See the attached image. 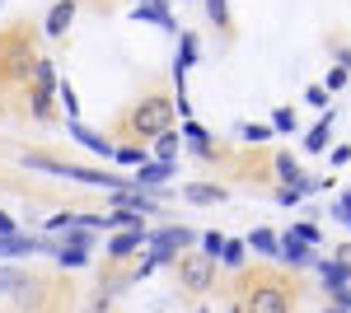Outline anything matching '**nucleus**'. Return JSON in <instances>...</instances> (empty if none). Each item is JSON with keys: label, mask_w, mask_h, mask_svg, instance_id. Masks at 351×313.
<instances>
[{"label": "nucleus", "mask_w": 351, "mask_h": 313, "mask_svg": "<svg viewBox=\"0 0 351 313\" xmlns=\"http://www.w3.org/2000/svg\"><path fill=\"white\" fill-rule=\"evenodd\" d=\"M347 75H351L347 66H337V71H332V75H328V89H342V84H347Z\"/></svg>", "instance_id": "nucleus-32"}, {"label": "nucleus", "mask_w": 351, "mask_h": 313, "mask_svg": "<svg viewBox=\"0 0 351 313\" xmlns=\"http://www.w3.org/2000/svg\"><path fill=\"white\" fill-rule=\"evenodd\" d=\"M276 253H281L286 266H309V262H319V258H314V243H304V238L291 234V229L281 234V248H276Z\"/></svg>", "instance_id": "nucleus-8"}, {"label": "nucleus", "mask_w": 351, "mask_h": 313, "mask_svg": "<svg viewBox=\"0 0 351 313\" xmlns=\"http://www.w3.org/2000/svg\"><path fill=\"white\" fill-rule=\"evenodd\" d=\"M197 313H206V309H197Z\"/></svg>", "instance_id": "nucleus-38"}, {"label": "nucleus", "mask_w": 351, "mask_h": 313, "mask_svg": "<svg viewBox=\"0 0 351 313\" xmlns=\"http://www.w3.org/2000/svg\"><path fill=\"white\" fill-rule=\"evenodd\" d=\"M145 238H150L145 229H117V234L108 238V262H132Z\"/></svg>", "instance_id": "nucleus-7"}, {"label": "nucleus", "mask_w": 351, "mask_h": 313, "mask_svg": "<svg viewBox=\"0 0 351 313\" xmlns=\"http://www.w3.org/2000/svg\"><path fill=\"white\" fill-rule=\"evenodd\" d=\"M225 243H230V238L220 234V229H211V234H202V253H206L211 262H220V253H225Z\"/></svg>", "instance_id": "nucleus-23"}, {"label": "nucleus", "mask_w": 351, "mask_h": 313, "mask_svg": "<svg viewBox=\"0 0 351 313\" xmlns=\"http://www.w3.org/2000/svg\"><path fill=\"white\" fill-rule=\"evenodd\" d=\"M56 103L66 108V122H80V99H75L71 79H61V84H56Z\"/></svg>", "instance_id": "nucleus-17"}, {"label": "nucleus", "mask_w": 351, "mask_h": 313, "mask_svg": "<svg viewBox=\"0 0 351 313\" xmlns=\"http://www.w3.org/2000/svg\"><path fill=\"white\" fill-rule=\"evenodd\" d=\"M0 234H19V225H14V220H10L5 210H0Z\"/></svg>", "instance_id": "nucleus-34"}, {"label": "nucleus", "mask_w": 351, "mask_h": 313, "mask_svg": "<svg viewBox=\"0 0 351 313\" xmlns=\"http://www.w3.org/2000/svg\"><path fill=\"white\" fill-rule=\"evenodd\" d=\"M271 131H295V112L291 108H276L271 112Z\"/></svg>", "instance_id": "nucleus-28"}, {"label": "nucleus", "mask_w": 351, "mask_h": 313, "mask_svg": "<svg viewBox=\"0 0 351 313\" xmlns=\"http://www.w3.org/2000/svg\"><path fill=\"white\" fill-rule=\"evenodd\" d=\"M117 159L141 168V164H145V145H136V140H122V145H117Z\"/></svg>", "instance_id": "nucleus-24"}, {"label": "nucleus", "mask_w": 351, "mask_h": 313, "mask_svg": "<svg viewBox=\"0 0 351 313\" xmlns=\"http://www.w3.org/2000/svg\"><path fill=\"white\" fill-rule=\"evenodd\" d=\"M183 197L197 201V206H216V201H225V187H220V183H188V187H183Z\"/></svg>", "instance_id": "nucleus-14"}, {"label": "nucleus", "mask_w": 351, "mask_h": 313, "mask_svg": "<svg viewBox=\"0 0 351 313\" xmlns=\"http://www.w3.org/2000/svg\"><path fill=\"white\" fill-rule=\"evenodd\" d=\"M178 145H183V136H173V131H164V136H155V159H164V164H173V159H178Z\"/></svg>", "instance_id": "nucleus-19"}, {"label": "nucleus", "mask_w": 351, "mask_h": 313, "mask_svg": "<svg viewBox=\"0 0 351 313\" xmlns=\"http://www.w3.org/2000/svg\"><path fill=\"white\" fill-rule=\"evenodd\" d=\"M243 258H248V243H243V238H230V243H225V253H220V262H225V266H234V271L243 266Z\"/></svg>", "instance_id": "nucleus-21"}, {"label": "nucleus", "mask_w": 351, "mask_h": 313, "mask_svg": "<svg viewBox=\"0 0 351 313\" xmlns=\"http://www.w3.org/2000/svg\"><path fill=\"white\" fill-rule=\"evenodd\" d=\"M291 234H300L304 243H314V248H319V229H314V225H291Z\"/></svg>", "instance_id": "nucleus-30"}, {"label": "nucleus", "mask_w": 351, "mask_h": 313, "mask_svg": "<svg viewBox=\"0 0 351 313\" xmlns=\"http://www.w3.org/2000/svg\"><path fill=\"white\" fill-rule=\"evenodd\" d=\"M230 313H243V309H239V299H234V304H230Z\"/></svg>", "instance_id": "nucleus-37"}, {"label": "nucleus", "mask_w": 351, "mask_h": 313, "mask_svg": "<svg viewBox=\"0 0 351 313\" xmlns=\"http://www.w3.org/2000/svg\"><path fill=\"white\" fill-rule=\"evenodd\" d=\"M197 243V234H192L188 225H164V229H155V234L145 238V248H150V262L155 266H173V262L183 258L178 248H192Z\"/></svg>", "instance_id": "nucleus-5"}, {"label": "nucleus", "mask_w": 351, "mask_h": 313, "mask_svg": "<svg viewBox=\"0 0 351 313\" xmlns=\"http://www.w3.org/2000/svg\"><path fill=\"white\" fill-rule=\"evenodd\" d=\"M173 117H178V103H173L164 89H145V94L117 117V136L145 145V140H155V136H164V131H173Z\"/></svg>", "instance_id": "nucleus-2"}, {"label": "nucleus", "mask_w": 351, "mask_h": 313, "mask_svg": "<svg viewBox=\"0 0 351 313\" xmlns=\"http://www.w3.org/2000/svg\"><path fill=\"white\" fill-rule=\"evenodd\" d=\"M206 14H211V24L230 28V5H225V0H206Z\"/></svg>", "instance_id": "nucleus-27"}, {"label": "nucleus", "mask_w": 351, "mask_h": 313, "mask_svg": "<svg viewBox=\"0 0 351 313\" xmlns=\"http://www.w3.org/2000/svg\"><path fill=\"white\" fill-rule=\"evenodd\" d=\"M136 5H169V0H136Z\"/></svg>", "instance_id": "nucleus-36"}, {"label": "nucleus", "mask_w": 351, "mask_h": 313, "mask_svg": "<svg viewBox=\"0 0 351 313\" xmlns=\"http://www.w3.org/2000/svg\"><path fill=\"white\" fill-rule=\"evenodd\" d=\"M173 281H178V295L183 299H202L216 290V262L206 258L202 248H188L183 258L173 262Z\"/></svg>", "instance_id": "nucleus-4"}, {"label": "nucleus", "mask_w": 351, "mask_h": 313, "mask_svg": "<svg viewBox=\"0 0 351 313\" xmlns=\"http://www.w3.org/2000/svg\"><path fill=\"white\" fill-rule=\"evenodd\" d=\"M243 243H248L253 253H276V248H281V234H276V229H253Z\"/></svg>", "instance_id": "nucleus-18"}, {"label": "nucleus", "mask_w": 351, "mask_h": 313, "mask_svg": "<svg viewBox=\"0 0 351 313\" xmlns=\"http://www.w3.org/2000/svg\"><path fill=\"white\" fill-rule=\"evenodd\" d=\"M324 313H351V309H347V304H332V309H324Z\"/></svg>", "instance_id": "nucleus-35"}, {"label": "nucleus", "mask_w": 351, "mask_h": 313, "mask_svg": "<svg viewBox=\"0 0 351 313\" xmlns=\"http://www.w3.org/2000/svg\"><path fill=\"white\" fill-rule=\"evenodd\" d=\"M332 215H337V220H347V225H351V192L342 197V201H337V206H332Z\"/></svg>", "instance_id": "nucleus-31"}, {"label": "nucleus", "mask_w": 351, "mask_h": 313, "mask_svg": "<svg viewBox=\"0 0 351 313\" xmlns=\"http://www.w3.org/2000/svg\"><path fill=\"white\" fill-rule=\"evenodd\" d=\"M71 19H75V0H56L52 10H47V38H66V28H71Z\"/></svg>", "instance_id": "nucleus-11"}, {"label": "nucleus", "mask_w": 351, "mask_h": 313, "mask_svg": "<svg viewBox=\"0 0 351 313\" xmlns=\"http://www.w3.org/2000/svg\"><path fill=\"white\" fill-rule=\"evenodd\" d=\"M66 127H71V136L80 140L84 150H94V155H104V159H117V145H112L108 136H99V131H89L84 122H66Z\"/></svg>", "instance_id": "nucleus-9"}, {"label": "nucleus", "mask_w": 351, "mask_h": 313, "mask_svg": "<svg viewBox=\"0 0 351 313\" xmlns=\"http://www.w3.org/2000/svg\"><path fill=\"white\" fill-rule=\"evenodd\" d=\"M234 299H239L243 313H295L300 281H295V271H281V266H253V271L239 276Z\"/></svg>", "instance_id": "nucleus-1"}, {"label": "nucleus", "mask_w": 351, "mask_h": 313, "mask_svg": "<svg viewBox=\"0 0 351 313\" xmlns=\"http://www.w3.org/2000/svg\"><path fill=\"white\" fill-rule=\"evenodd\" d=\"M328 136H332V112H328V117H319V127L304 136V150H324V145H328Z\"/></svg>", "instance_id": "nucleus-20"}, {"label": "nucleus", "mask_w": 351, "mask_h": 313, "mask_svg": "<svg viewBox=\"0 0 351 313\" xmlns=\"http://www.w3.org/2000/svg\"><path fill=\"white\" fill-rule=\"evenodd\" d=\"M28 253H56V248H52V238H38V234H0V262L28 258Z\"/></svg>", "instance_id": "nucleus-6"}, {"label": "nucleus", "mask_w": 351, "mask_h": 313, "mask_svg": "<svg viewBox=\"0 0 351 313\" xmlns=\"http://www.w3.org/2000/svg\"><path fill=\"white\" fill-rule=\"evenodd\" d=\"M169 178H173V164L155 159V164H141V173H136V187H141V192H150V187H164Z\"/></svg>", "instance_id": "nucleus-12"}, {"label": "nucleus", "mask_w": 351, "mask_h": 313, "mask_svg": "<svg viewBox=\"0 0 351 313\" xmlns=\"http://www.w3.org/2000/svg\"><path fill=\"white\" fill-rule=\"evenodd\" d=\"M239 136H243V140H253V145H263V140L271 136V127H263V122H239Z\"/></svg>", "instance_id": "nucleus-25"}, {"label": "nucleus", "mask_w": 351, "mask_h": 313, "mask_svg": "<svg viewBox=\"0 0 351 313\" xmlns=\"http://www.w3.org/2000/svg\"><path fill=\"white\" fill-rule=\"evenodd\" d=\"M328 262H332V266H337V271H342V276L351 281V243H337V248H332V258H328Z\"/></svg>", "instance_id": "nucleus-26"}, {"label": "nucleus", "mask_w": 351, "mask_h": 313, "mask_svg": "<svg viewBox=\"0 0 351 313\" xmlns=\"http://www.w3.org/2000/svg\"><path fill=\"white\" fill-rule=\"evenodd\" d=\"M112 210H136V215H145V210H160V206H155V197H150V192L127 187V192H112Z\"/></svg>", "instance_id": "nucleus-10"}, {"label": "nucleus", "mask_w": 351, "mask_h": 313, "mask_svg": "<svg viewBox=\"0 0 351 313\" xmlns=\"http://www.w3.org/2000/svg\"><path fill=\"white\" fill-rule=\"evenodd\" d=\"M56 262H61L66 271H75V266L89 262V248H56Z\"/></svg>", "instance_id": "nucleus-22"}, {"label": "nucleus", "mask_w": 351, "mask_h": 313, "mask_svg": "<svg viewBox=\"0 0 351 313\" xmlns=\"http://www.w3.org/2000/svg\"><path fill=\"white\" fill-rule=\"evenodd\" d=\"M183 136H188V145H192V150H197V155H202V159H211V155H216V150H211V136H206V131L197 127L192 117H188V122H183Z\"/></svg>", "instance_id": "nucleus-16"}, {"label": "nucleus", "mask_w": 351, "mask_h": 313, "mask_svg": "<svg viewBox=\"0 0 351 313\" xmlns=\"http://www.w3.org/2000/svg\"><path fill=\"white\" fill-rule=\"evenodd\" d=\"M304 99H309L314 108H324L328 103V89H324V84H309V89H304Z\"/></svg>", "instance_id": "nucleus-29"}, {"label": "nucleus", "mask_w": 351, "mask_h": 313, "mask_svg": "<svg viewBox=\"0 0 351 313\" xmlns=\"http://www.w3.org/2000/svg\"><path fill=\"white\" fill-rule=\"evenodd\" d=\"M332 164H337V168H342V164H351V145H337V150H332Z\"/></svg>", "instance_id": "nucleus-33"}, {"label": "nucleus", "mask_w": 351, "mask_h": 313, "mask_svg": "<svg viewBox=\"0 0 351 313\" xmlns=\"http://www.w3.org/2000/svg\"><path fill=\"white\" fill-rule=\"evenodd\" d=\"M188 66H197V33L178 38V61H173V75H188Z\"/></svg>", "instance_id": "nucleus-15"}, {"label": "nucleus", "mask_w": 351, "mask_h": 313, "mask_svg": "<svg viewBox=\"0 0 351 313\" xmlns=\"http://www.w3.org/2000/svg\"><path fill=\"white\" fill-rule=\"evenodd\" d=\"M43 56L33 52V33L28 28H10L0 33V84H19V79H33Z\"/></svg>", "instance_id": "nucleus-3"}, {"label": "nucleus", "mask_w": 351, "mask_h": 313, "mask_svg": "<svg viewBox=\"0 0 351 313\" xmlns=\"http://www.w3.org/2000/svg\"><path fill=\"white\" fill-rule=\"evenodd\" d=\"M136 24H155V28H164V33H178L169 5H136Z\"/></svg>", "instance_id": "nucleus-13"}]
</instances>
